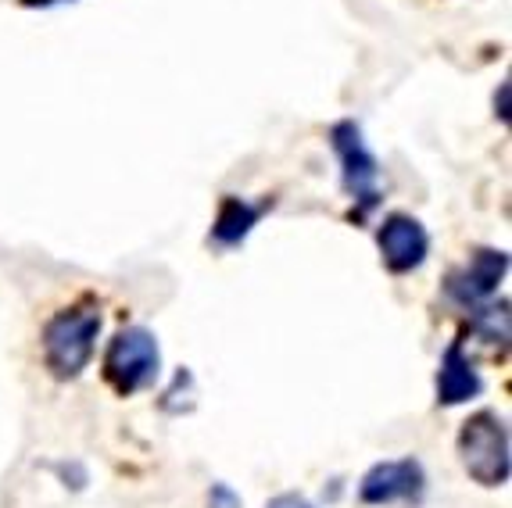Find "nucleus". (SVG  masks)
<instances>
[{"mask_svg": "<svg viewBox=\"0 0 512 508\" xmlns=\"http://www.w3.org/2000/svg\"><path fill=\"white\" fill-rule=\"evenodd\" d=\"M495 108H498V101H495ZM498 115H502V122H509V83H502V111H498Z\"/></svg>", "mask_w": 512, "mask_h": 508, "instance_id": "obj_14", "label": "nucleus"}, {"mask_svg": "<svg viewBox=\"0 0 512 508\" xmlns=\"http://www.w3.org/2000/svg\"><path fill=\"white\" fill-rule=\"evenodd\" d=\"M208 508H244L240 494L233 491L230 483H212V491H208Z\"/></svg>", "mask_w": 512, "mask_h": 508, "instance_id": "obj_11", "label": "nucleus"}, {"mask_svg": "<svg viewBox=\"0 0 512 508\" xmlns=\"http://www.w3.org/2000/svg\"><path fill=\"white\" fill-rule=\"evenodd\" d=\"M473 330L484 337V344H505L509 340V301H487V305H477L470 312Z\"/></svg>", "mask_w": 512, "mask_h": 508, "instance_id": "obj_10", "label": "nucleus"}, {"mask_svg": "<svg viewBox=\"0 0 512 508\" xmlns=\"http://www.w3.org/2000/svg\"><path fill=\"white\" fill-rule=\"evenodd\" d=\"M330 151L341 165V187L351 197V222H366L373 208H380V158L369 151L362 126L355 119H341L330 126Z\"/></svg>", "mask_w": 512, "mask_h": 508, "instance_id": "obj_4", "label": "nucleus"}, {"mask_svg": "<svg viewBox=\"0 0 512 508\" xmlns=\"http://www.w3.org/2000/svg\"><path fill=\"white\" fill-rule=\"evenodd\" d=\"M480 390H484V380H480L477 365L466 355V344L455 337L444 348L441 365H437V405L441 408L466 405V401L480 398Z\"/></svg>", "mask_w": 512, "mask_h": 508, "instance_id": "obj_9", "label": "nucleus"}, {"mask_svg": "<svg viewBox=\"0 0 512 508\" xmlns=\"http://www.w3.org/2000/svg\"><path fill=\"white\" fill-rule=\"evenodd\" d=\"M65 4H76V0H18V8L26 11H54V8H65Z\"/></svg>", "mask_w": 512, "mask_h": 508, "instance_id": "obj_13", "label": "nucleus"}, {"mask_svg": "<svg viewBox=\"0 0 512 508\" xmlns=\"http://www.w3.org/2000/svg\"><path fill=\"white\" fill-rule=\"evenodd\" d=\"M273 204H276L273 197L248 201V197H237V194H222L212 233H208V244L219 247V251H237V247L255 233L258 222L273 212Z\"/></svg>", "mask_w": 512, "mask_h": 508, "instance_id": "obj_8", "label": "nucleus"}, {"mask_svg": "<svg viewBox=\"0 0 512 508\" xmlns=\"http://www.w3.org/2000/svg\"><path fill=\"white\" fill-rule=\"evenodd\" d=\"M376 247H380V262L391 276H409L427 262L430 233L416 215L391 212L376 229Z\"/></svg>", "mask_w": 512, "mask_h": 508, "instance_id": "obj_7", "label": "nucleus"}, {"mask_svg": "<svg viewBox=\"0 0 512 508\" xmlns=\"http://www.w3.org/2000/svg\"><path fill=\"white\" fill-rule=\"evenodd\" d=\"M505 276H509V254L498 251V247H477V251L470 254V262L462 265V269L448 272L444 294L452 297L459 308L473 312L477 305L495 301Z\"/></svg>", "mask_w": 512, "mask_h": 508, "instance_id": "obj_5", "label": "nucleus"}, {"mask_svg": "<svg viewBox=\"0 0 512 508\" xmlns=\"http://www.w3.org/2000/svg\"><path fill=\"white\" fill-rule=\"evenodd\" d=\"M459 462L473 483L480 487H505L512 473V441L509 426L498 412L480 408L459 430Z\"/></svg>", "mask_w": 512, "mask_h": 508, "instance_id": "obj_2", "label": "nucleus"}, {"mask_svg": "<svg viewBox=\"0 0 512 508\" xmlns=\"http://www.w3.org/2000/svg\"><path fill=\"white\" fill-rule=\"evenodd\" d=\"M423 491H427V473H423V462L412 455L376 462L359 480V501L369 508L398 505V501H419Z\"/></svg>", "mask_w": 512, "mask_h": 508, "instance_id": "obj_6", "label": "nucleus"}, {"mask_svg": "<svg viewBox=\"0 0 512 508\" xmlns=\"http://www.w3.org/2000/svg\"><path fill=\"white\" fill-rule=\"evenodd\" d=\"M265 508H316V505L298 491H283V494H276V498L265 501Z\"/></svg>", "mask_w": 512, "mask_h": 508, "instance_id": "obj_12", "label": "nucleus"}, {"mask_svg": "<svg viewBox=\"0 0 512 508\" xmlns=\"http://www.w3.org/2000/svg\"><path fill=\"white\" fill-rule=\"evenodd\" d=\"M101 376L119 398L151 390L162 376V348L147 326H119L101 358Z\"/></svg>", "mask_w": 512, "mask_h": 508, "instance_id": "obj_3", "label": "nucleus"}, {"mask_svg": "<svg viewBox=\"0 0 512 508\" xmlns=\"http://www.w3.org/2000/svg\"><path fill=\"white\" fill-rule=\"evenodd\" d=\"M104 326V305L97 294H79L65 308L43 322L40 355L43 369L58 383H72L90 369L97 351V337Z\"/></svg>", "mask_w": 512, "mask_h": 508, "instance_id": "obj_1", "label": "nucleus"}]
</instances>
